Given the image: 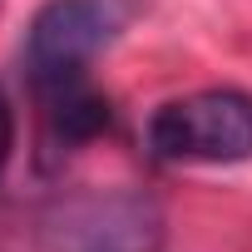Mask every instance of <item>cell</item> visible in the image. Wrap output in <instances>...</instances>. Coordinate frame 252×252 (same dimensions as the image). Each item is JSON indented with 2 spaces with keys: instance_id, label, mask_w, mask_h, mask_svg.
I'll use <instances>...</instances> for the list:
<instances>
[{
  "instance_id": "277c9868",
  "label": "cell",
  "mask_w": 252,
  "mask_h": 252,
  "mask_svg": "<svg viewBox=\"0 0 252 252\" xmlns=\"http://www.w3.org/2000/svg\"><path fill=\"white\" fill-rule=\"evenodd\" d=\"M10 154H15V104H10L5 89H0V173H5Z\"/></svg>"
},
{
  "instance_id": "3957f363",
  "label": "cell",
  "mask_w": 252,
  "mask_h": 252,
  "mask_svg": "<svg viewBox=\"0 0 252 252\" xmlns=\"http://www.w3.org/2000/svg\"><path fill=\"white\" fill-rule=\"evenodd\" d=\"M35 99H40V119H45L50 149H79V144H89V139H99L109 129V99L89 79L35 89Z\"/></svg>"
},
{
  "instance_id": "7a4b0ae2",
  "label": "cell",
  "mask_w": 252,
  "mask_h": 252,
  "mask_svg": "<svg viewBox=\"0 0 252 252\" xmlns=\"http://www.w3.org/2000/svg\"><path fill=\"white\" fill-rule=\"evenodd\" d=\"M149 158L158 163H242L252 158V94L193 89L168 99L149 119Z\"/></svg>"
},
{
  "instance_id": "6da1fadb",
  "label": "cell",
  "mask_w": 252,
  "mask_h": 252,
  "mask_svg": "<svg viewBox=\"0 0 252 252\" xmlns=\"http://www.w3.org/2000/svg\"><path fill=\"white\" fill-rule=\"evenodd\" d=\"M139 0H45L20 45L30 89L89 79V64L129 30Z\"/></svg>"
}]
</instances>
